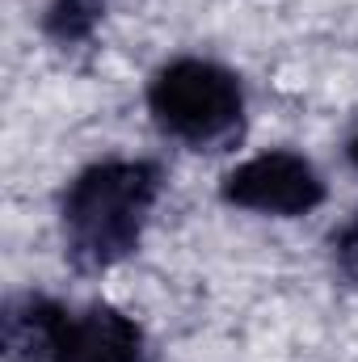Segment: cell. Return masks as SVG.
I'll list each match as a JSON object with an SVG mask.
<instances>
[{"label": "cell", "instance_id": "obj_1", "mask_svg": "<svg viewBox=\"0 0 358 362\" xmlns=\"http://www.w3.org/2000/svg\"><path fill=\"white\" fill-rule=\"evenodd\" d=\"M161 169L152 160H97L68 181L59 202L64 253L76 270H110L127 262L161 198Z\"/></svg>", "mask_w": 358, "mask_h": 362}, {"label": "cell", "instance_id": "obj_2", "mask_svg": "<svg viewBox=\"0 0 358 362\" xmlns=\"http://www.w3.org/2000/svg\"><path fill=\"white\" fill-rule=\"evenodd\" d=\"M4 362H148V341L110 303L72 312L47 295H21L4 308Z\"/></svg>", "mask_w": 358, "mask_h": 362}, {"label": "cell", "instance_id": "obj_3", "mask_svg": "<svg viewBox=\"0 0 358 362\" xmlns=\"http://www.w3.org/2000/svg\"><path fill=\"white\" fill-rule=\"evenodd\" d=\"M148 110L156 127L190 148L219 152L241 139L245 127V89L241 76L211 59H173L148 85Z\"/></svg>", "mask_w": 358, "mask_h": 362}, {"label": "cell", "instance_id": "obj_4", "mask_svg": "<svg viewBox=\"0 0 358 362\" xmlns=\"http://www.w3.org/2000/svg\"><path fill=\"white\" fill-rule=\"evenodd\" d=\"M224 202L253 215L295 219L325 202V181L299 152H262L224 177Z\"/></svg>", "mask_w": 358, "mask_h": 362}, {"label": "cell", "instance_id": "obj_5", "mask_svg": "<svg viewBox=\"0 0 358 362\" xmlns=\"http://www.w3.org/2000/svg\"><path fill=\"white\" fill-rule=\"evenodd\" d=\"M101 13H105V0H51L42 13V30L59 47H76L93 38V30L101 25Z\"/></svg>", "mask_w": 358, "mask_h": 362}, {"label": "cell", "instance_id": "obj_6", "mask_svg": "<svg viewBox=\"0 0 358 362\" xmlns=\"http://www.w3.org/2000/svg\"><path fill=\"white\" fill-rule=\"evenodd\" d=\"M333 262H337L342 278L358 286V211L333 232Z\"/></svg>", "mask_w": 358, "mask_h": 362}, {"label": "cell", "instance_id": "obj_7", "mask_svg": "<svg viewBox=\"0 0 358 362\" xmlns=\"http://www.w3.org/2000/svg\"><path fill=\"white\" fill-rule=\"evenodd\" d=\"M346 156H350V165L358 169V131L350 135V144H346Z\"/></svg>", "mask_w": 358, "mask_h": 362}]
</instances>
